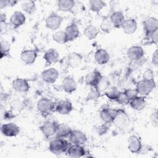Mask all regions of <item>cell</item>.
Here are the masks:
<instances>
[{
    "mask_svg": "<svg viewBox=\"0 0 158 158\" xmlns=\"http://www.w3.org/2000/svg\"><path fill=\"white\" fill-rule=\"evenodd\" d=\"M17 1H11V0H1L0 1V8L2 9L8 6H14Z\"/></svg>",
    "mask_w": 158,
    "mask_h": 158,
    "instance_id": "cell-44",
    "label": "cell"
},
{
    "mask_svg": "<svg viewBox=\"0 0 158 158\" xmlns=\"http://www.w3.org/2000/svg\"><path fill=\"white\" fill-rule=\"evenodd\" d=\"M66 152L69 157H80L85 155L86 151L81 145L73 144L72 146H69Z\"/></svg>",
    "mask_w": 158,
    "mask_h": 158,
    "instance_id": "cell-15",
    "label": "cell"
},
{
    "mask_svg": "<svg viewBox=\"0 0 158 158\" xmlns=\"http://www.w3.org/2000/svg\"><path fill=\"white\" fill-rule=\"evenodd\" d=\"M157 34H158V30L153 31L152 33L148 35V36H146V37L148 38V39L151 40L152 41V42L153 43H154L155 44L157 45Z\"/></svg>",
    "mask_w": 158,
    "mask_h": 158,
    "instance_id": "cell-46",
    "label": "cell"
},
{
    "mask_svg": "<svg viewBox=\"0 0 158 158\" xmlns=\"http://www.w3.org/2000/svg\"><path fill=\"white\" fill-rule=\"evenodd\" d=\"M75 2L72 0H60L57 2V7L60 11L69 12L72 10Z\"/></svg>",
    "mask_w": 158,
    "mask_h": 158,
    "instance_id": "cell-28",
    "label": "cell"
},
{
    "mask_svg": "<svg viewBox=\"0 0 158 158\" xmlns=\"http://www.w3.org/2000/svg\"><path fill=\"white\" fill-rule=\"evenodd\" d=\"M115 101L121 105H127L129 104L130 99L127 96L124 92H120L118 97L115 99Z\"/></svg>",
    "mask_w": 158,
    "mask_h": 158,
    "instance_id": "cell-40",
    "label": "cell"
},
{
    "mask_svg": "<svg viewBox=\"0 0 158 158\" xmlns=\"http://www.w3.org/2000/svg\"><path fill=\"white\" fill-rule=\"evenodd\" d=\"M98 33H99L98 28L92 25L87 26L85 28L83 32V34L85 36V37L89 40H94L97 36Z\"/></svg>",
    "mask_w": 158,
    "mask_h": 158,
    "instance_id": "cell-29",
    "label": "cell"
},
{
    "mask_svg": "<svg viewBox=\"0 0 158 158\" xmlns=\"http://www.w3.org/2000/svg\"><path fill=\"white\" fill-rule=\"evenodd\" d=\"M1 44V58L7 56L9 54L10 49V44L6 40H1L0 42Z\"/></svg>",
    "mask_w": 158,
    "mask_h": 158,
    "instance_id": "cell-37",
    "label": "cell"
},
{
    "mask_svg": "<svg viewBox=\"0 0 158 158\" xmlns=\"http://www.w3.org/2000/svg\"><path fill=\"white\" fill-rule=\"evenodd\" d=\"M62 88L65 92L72 93L77 89V83L73 78L67 77L64 78L62 82Z\"/></svg>",
    "mask_w": 158,
    "mask_h": 158,
    "instance_id": "cell-18",
    "label": "cell"
},
{
    "mask_svg": "<svg viewBox=\"0 0 158 158\" xmlns=\"http://www.w3.org/2000/svg\"><path fill=\"white\" fill-rule=\"evenodd\" d=\"M89 5L92 11L99 12L106 6V3L101 0H91L89 1Z\"/></svg>",
    "mask_w": 158,
    "mask_h": 158,
    "instance_id": "cell-34",
    "label": "cell"
},
{
    "mask_svg": "<svg viewBox=\"0 0 158 158\" xmlns=\"http://www.w3.org/2000/svg\"><path fill=\"white\" fill-rule=\"evenodd\" d=\"M102 75L98 71H93L88 73L85 77V83L90 86H96Z\"/></svg>",
    "mask_w": 158,
    "mask_h": 158,
    "instance_id": "cell-23",
    "label": "cell"
},
{
    "mask_svg": "<svg viewBox=\"0 0 158 158\" xmlns=\"http://www.w3.org/2000/svg\"><path fill=\"white\" fill-rule=\"evenodd\" d=\"M125 94L127 95V96L128 98V99H130V101L133 98H135V97L138 96V92L136 90V89H133V88H128V89H126L124 91H123Z\"/></svg>",
    "mask_w": 158,
    "mask_h": 158,
    "instance_id": "cell-41",
    "label": "cell"
},
{
    "mask_svg": "<svg viewBox=\"0 0 158 158\" xmlns=\"http://www.w3.org/2000/svg\"><path fill=\"white\" fill-rule=\"evenodd\" d=\"M143 80H144L154 81V76L153 71L150 69H147L146 70L144 71L143 75Z\"/></svg>",
    "mask_w": 158,
    "mask_h": 158,
    "instance_id": "cell-42",
    "label": "cell"
},
{
    "mask_svg": "<svg viewBox=\"0 0 158 158\" xmlns=\"http://www.w3.org/2000/svg\"><path fill=\"white\" fill-rule=\"evenodd\" d=\"M37 52L33 49L23 51L20 54V59L25 64H32L36 60Z\"/></svg>",
    "mask_w": 158,
    "mask_h": 158,
    "instance_id": "cell-14",
    "label": "cell"
},
{
    "mask_svg": "<svg viewBox=\"0 0 158 158\" xmlns=\"http://www.w3.org/2000/svg\"><path fill=\"white\" fill-rule=\"evenodd\" d=\"M72 110V104L68 100H62L58 102L56 107V110L61 115L69 114Z\"/></svg>",
    "mask_w": 158,
    "mask_h": 158,
    "instance_id": "cell-16",
    "label": "cell"
},
{
    "mask_svg": "<svg viewBox=\"0 0 158 158\" xmlns=\"http://www.w3.org/2000/svg\"><path fill=\"white\" fill-rule=\"evenodd\" d=\"M22 9L27 14H32L36 10V4L35 2L33 1H24L22 4Z\"/></svg>",
    "mask_w": 158,
    "mask_h": 158,
    "instance_id": "cell-35",
    "label": "cell"
},
{
    "mask_svg": "<svg viewBox=\"0 0 158 158\" xmlns=\"http://www.w3.org/2000/svg\"><path fill=\"white\" fill-rule=\"evenodd\" d=\"M100 92L95 86H91L90 90L88 94V99L89 100H95L97 99L100 96Z\"/></svg>",
    "mask_w": 158,
    "mask_h": 158,
    "instance_id": "cell-39",
    "label": "cell"
},
{
    "mask_svg": "<svg viewBox=\"0 0 158 158\" xmlns=\"http://www.w3.org/2000/svg\"><path fill=\"white\" fill-rule=\"evenodd\" d=\"M59 77V72L54 68H49L44 70L41 73L43 80L48 83H54Z\"/></svg>",
    "mask_w": 158,
    "mask_h": 158,
    "instance_id": "cell-9",
    "label": "cell"
},
{
    "mask_svg": "<svg viewBox=\"0 0 158 158\" xmlns=\"http://www.w3.org/2000/svg\"><path fill=\"white\" fill-rule=\"evenodd\" d=\"M110 124V123H104V124L98 126V127H96V131L98 132V133L99 135H103V134H105V133L107 131V130H109Z\"/></svg>",
    "mask_w": 158,
    "mask_h": 158,
    "instance_id": "cell-43",
    "label": "cell"
},
{
    "mask_svg": "<svg viewBox=\"0 0 158 158\" xmlns=\"http://www.w3.org/2000/svg\"><path fill=\"white\" fill-rule=\"evenodd\" d=\"M158 118L157 117V111H155L151 115V120L155 127L157 126V123H158V118Z\"/></svg>",
    "mask_w": 158,
    "mask_h": 158,
    "instance_id": "cell-47",
    "label": "cell"
},
{
    "mask_svg": "<svg viewBox=\"0 0 158 158\" xmlns=\"http://www.w3.org/2000/svg\"><path fill=\"white\" fill-rule=\"evenodd\" d=\"M72 131V130L71 129V128L67 125H65L64 123L58 124L56 133V137L60 138H66L67 136H69Z\"/></svg>",
    "mask_w": 158,
    "mask_h": 158,
    "instance_id": "cell-26",
    "label": "cell"
},
{
    "mask_svg": "<svg viewBox=\"0 0 158 158\" xmlns=\"http://www.w3.org/2000/svg\"><path fill=\"white\" fill-rule=\"evenodd\" d=\"M128 148L132 153H139L142 148L140 139L135 135H131L128 139Z\"/></svg>",
    "mask_w": 158,
    "mask_h": 158,
    "instance_id": "cell-10",
    "label": "cell"
},
{
    "mask_svg": "<svg viewBox=\"0 0 158 158\" xmlns=\"http://www.w3.org/2000/svg\"><path fill=\"white\" fill-rule=\"evenodd\" d=\"M144 50L140 46H132L127 50V56L130 60H138L144 57Z\"/></svg>",
    "mask_w": 158,
    "mask_h": 158,
    "instance_id": "cell-12",
    "label": "cell"
},
{
    "mask_svg": "<svg viewBox=\"0 0 158 158\" xmlns=\"http://www.w3.org/2000/svg\"><path fill=\"white\" fill-rule=\"evenodd\" d=\"M122 28L125 33L131 35L134 33L137 29V23L134 19H128L125 20Z\"/></svg>",
    "mask_w": 158,
    "mask_h": 158,
    "instance_id": "cell-19",
    "label": "cell"
},
{
    "mask_svg": "<svg viewBox=\"0 0 158 158\" xmlns=\"http://www.w3.org/2000/svg\"><path fill=\"white\" fill-rule=\"evenodd\" d=\"M101 29L106 33H109L110 32L114 27L110 20V19L107 18L105 19L104 20H103V21L102 22L101 24Z\"/></svg>",
    "mask_w": 158,
    "mask_h": 158,
    "instance_id": "cell-38",
    "label": "cell"
},
{
    "mask_svg": "<svg viewBox=\"0 0 158 158\" xmlns=\"http://www.w3.org/2000/svg\"><path fill=\"white\" fill-rule=\"evenodd\" d=\"M11 107L14 110L19 111L20 109H22L23 104L20 101L14 100L11 102Z\"/></svg>",
    "mask_w": 158,
    "mask_h": 158,
    "instance_id": "cell-45",
    "label": "cell"
},
{
    "mask_svg": "<svg viewBox=\"0 0 158 158\" xmlns=\"http://www.w3.org/2000/svg\"><path fill=\"white\" fill-rule=\"evenodd\" d=\"M129 104L133 109L139 111L145 107L146 102L143 96H138L131 99L129 102Z\"/></svg>",
    "mask_w": 158,
    "mask_h": 158,
    "instance_id": "cell-22",
    "label": "cell"
},
{
    "mask_svg": "<svg viewBox=\"0 0 158 158\" xmlns=\"http://www.w3.org/2000/svg\"><path fill=\"white\" fill-rule=\"evenodd\" d=\"M120 91L118 89V88L115 86H112V87H109L107 91L105 92V95L107 96V98H109L110 100H115L117 99L118 97Z\"/></svg>",
    "mask_w": 158,
    "mask_h": 158,
    "instance_id": "cell-36",
    "label": "cell"
},
{
    "mask_svg": "<svg viewBox=\"0 0 158 158\" xmlns=\"http://www.w3.org/2000/svg\"><path fill=\"white\" fill-rule=\"evenodd\" d=\"M94 59L99 65H104L109 62L110 56L106 50L104 49H99L94 54Z\"/></svg>",
    "mask_w": 158,
    "mask_h": 158,
    "instance_id": "cell-20",
    "label": "cell"
},
{
    "mask_svg": "<svg viewBox=\"0 0 158 158\" xmlns=\"http://www.w3.org/2000/svg\"><path fill=\"white\" fill-rule=\"evenodd\" d=\"M65 33L67 36V41H73L78 38L80 31L78 27L75 23H72L68 25L65 30Z\"/></svg>",
    "mask_w": 158,
    "mask_h": 158,
    "instance_id": "cell-21",
    "label": "cell"
},
{
    "mask_svg": "<svg viewBox=\"0 0 158 158\" xmlns=\"http://www.w3.org/2000/svg\"><path fill=\"white\" fill-rule=\"evenodd\" d=\"M156 87L154 81H147L141 80L139 81L136 85V90L138 94L141 96L148 95Z\"/></svg>",
    "mask_w": 158,
    "mask_h": 158,
    "instance_id": "cell-3",
    "label": "cell"
},
{
    "mask_svg": "<svg viewBox=\"0 0 158 158\" xmlns=\"http://www.w3.org/2000/svg\"><path fill=\"white\" fill-rule=\"evenodd\" d=\"M26 21V17L25 15L20 11L14 12L10 19V23L15 27L17 28L25 23Z\"/></svg>",
    "mask_w": 158,
    "mask_h": 158,
    "instance_id": "cell-17",
    "label": "cell"
},
{
    "mask_svg": "<svg viewBox=\"0 0 158 158\" xmlns=\"http://www.w3.org/2000/svg\"><path fill=\"white\" fill-rule=\"evenodd\" d=\"M69 137L70 142L73 144L82 145L87 141L86 135L81 131L77 130H72Z\"/></svg>",
    "mask_w": 158,
    "mask_h": 158,
    "instance_id": "cell-8",
    "label": "cell"
},
{
    "mask_svg": "<svg viewBox=\"0 0 158 158\" xmlns=\"http://www.w3.org/2000/svg\"><path fill=\"white\" fill-rule=\"evenodd\" d=\"M110 83V80L107 77L102 76L99 82L98 83L97 85L95 87L98 89V90L100 92V93L102 92H104L105 93L107 89L109 88Z\"/></svg>",
    "mask_w": 158,
    "mask_h": 158,
    "instance_id": "cell-31",
    "label": "cell"
},
{
    "mask_svg": "<svg viewBox=\"0 0 158 158\" xmlns=\"http://www.w3.org/2000/svg\"><path fill=\"white\" fill-rule=\"evenodd\" d=\"M54 109V103L48 98H41L37 103L38 110L43 114H49Z\"/></svg>",
    "mask_w": 158,
    "mask_h": 158,
    "instance_id": "cell-4",
    "label": "cell"
},
{
    "mask_svg": "<svg viewBox=\"0 0 158 158\" xmlns=\"http://www.w3.org/2000/svg\"><path fill=\"white\" fill-rule=\"evenodd\" d=\"M58 123L53 121L45 122L40 127V130L45 137L49 138L56 135Z\"/></svg>",
    "mask_w": 158,
    "mask_h": 158,
    "instance_id": "cell-7",
    "label": "cell"
},
{
    "mask_svg": "<svg viewBox=\"0 0 158 158\" xmlns=\"http://www.w3.org/2000/svg\"><path fill=\"white\" fill-rule=\"evenodd\" d=\"M157 50L156 49L152 54V62L153 63V64H154L155 65H157V62H158V57H157Z\"/></svg>",
    "mask_w": 158,
    "mask_h": 158,
    "instance_id": "cell-48",
    "label": "cell"
},
{
    "mask_svg": "<svg viewBox=\"0 0 158 158\" xmlns=\"http://www.w3.org/2000/svg\"><path fill=\"white\" fill-rule=\"evenodd\" d=\"M114 125L119 128H125L130 123V117L127 113L123 109L115 110L114 118L112 122Z\"/></svg>",
    "mask_w": 158,
    "mask_h": 158,
    "instance_id": "cell-2",
    "label": "cell"
},
{
    "mask_svg": "<svg viewBox=\"0 0 158 158\" xmlns=\"http://www.w3.org/2000/svg\"><path fill=\"white\" fill-rule=\"evenodd\" d=\"M82 57L80 54L73 52L69 55L68 56V62L70 66L72 67H78L81 62Z\"/></svg>",
    "mask_w": 158,
    "mask_h": 158,
    "instance_id": "cell-30",
    "label": "cell"
},
{
    "mask_svg": "<svg viewBox=\"0 0 158 158\" xmlns=\"http://www.w3.org/2000/svg\"><path fill=\"white\" fill-rule=\"evenodd\" d=\"M1 131L2 135L6 136L14 137L19 133L20 128L14 123H7L1 125Z\"/></svg>",
    "mask_w": 158,
    "mask_h": 158,
    "instance_id": "cell-6",
    "label": "cell"
},
{
    "mask_svg": "<svg viewBox=\"0 0 158 158\" xmlns=\"http://www.w3.org/2000/svg\"><path fill=\"white\" fill-rule=\"evenodd\" d=\"M110 20L114 28H120L125 21V17L123 14L120 11H115L112 14L110 17Z\"/></svg>",
    "mask_w": 158,
    "mask_h": 158,
    "instance_id": "cell-24",
    "label": "cell"
},
{
    "mask_svg": "<svg viewBox=\"0 0 158 158\" xmlns=\"http://www.w3.org/2000/svg\"><path fill=\"white\" fill-rule=\"evenodd\" d=\"M115 110L109 108H104L100 112V117L101 120L106 123H111L114 118Z\"/></svg>",
    "mask_w": 158,
    "mask_h": 158,
    "instance_id": "cell-27",
    "label": "cell"
},
{
    "mask_svg": "<svg viewBox=\"0 0 158 158\" xmlns=\"http://www.w3.org/2000/svg\"><path fill=\"white\" fill-rule=\"evenodd\" d=\"M6 14L1 13L0 15V23H3V22H6Z\"/></svg>",
    "mask_w": 158,
    "mask_h": 158,
    "instance_id": "cell-49",
    "label": "cell"
},
{
    "mask_svg": "<svg viewBox=\"0 0 158 158\" xmlns=\"http://www.w3.org/2000/svg\"><path fill=\"white\" fill-rule=\"evenodd\" d=\"M143 27L146 32V36L158 30V20L156 18L150 17L146 19L143 22Z\"/></svg>",
    "mask_w": 158,
    "mask_h": 158,
    "instance_id": "cell-11",
    "label": "cell"
},
{
    "mask_svg": "<svg viewBox=\"0 0 158 158\" xmlns=\"http://www.w3.org/2000/svg\"><path fill=\"white\" fill-rule=\"evenodd\" d=\"M12 85L13 89L19 93H25L30 89L28 82L25 78H17L14 80Z\"/></svg>",
    "mask_w": 158,
    "mask_h": 158,
    "instance_id": "cell-13",
    "label": "cell"
},
{
    "mask_svg": "<svg viewBox=\"0 0 158 158\" xmlns=\"http://www.w3.org/2000/svg\"><path fill=\"white\" fill-rule=\"evenodd\" d=\"M62 20L63 18L61 16L56 13H52L46 19V26L50 30H55L60 27Z\"/></svg>",
    "mask_w": 158,
    "mask_h": 158,
    "instance_id": "cell-5",
    "label": "cell"
},
{
    "mask_svg": "<svg viewBox=\"0 0 158 158\" xmlns=\"http://www.w3.org/2000/svg\"><path fill=\"white\" fill-rule=\"evenodd\" d=\"M52 38L57 43L63 44L67 42V38L65 31L58 30L55 31L52 35Z\"/></svg>",
    "mask_w": 158,
    "mask_h": 158,
    "instance_id": "cell-33",
    "label": "cell"
},
{
    "mask_svg": "<svg viewBox=\"0 0 158 158\" xmlns=\"http://www.w3.org/2000/svg\"><path fill=\"white\" fill-rule=\"evenodd\" d=\"M146 60L143 57L139 59L138 60H130V62L128 66V70L130 72H134L139 69L142 65H143Z\"/></svg>",
    "mask_w": 158,
    "mask_h": 158,
    "instance_id": "cell-32",
    "label": "cell"
},
{
    "mask_svg": "<svg viewBox=\"0 0 158 158\" xmlns=\"http://www.w3.org/2000/svg\"><path fill=\"white\" fill-rule=\"evenodd\" d=\"M59 57V54L56 49L54 48H51L48 49L43 56L44 59L46 62L48 64H52L56 62Z\"/></svg>",
    "mask_w": 158,
    "mask_h": 158,
    "instance_id": "cell-25",
    "label": "cell"
},
{
    "mask_svg": "<svg viewBox=\"0 0 158 158\" xmlns=\"http://www.w3.org/2000/svg\"><path fill=\"white\" fill-rule=\"evenodd\" d=\"M69 144L64 138H56L49 143V149L54 154L59 155L67 151Z\"/></svg>",
    "mask_w": 158,
    "mask_h": 158,
    "instance_id": "cell-1",
    "label": "cell"
}]
</instances>
